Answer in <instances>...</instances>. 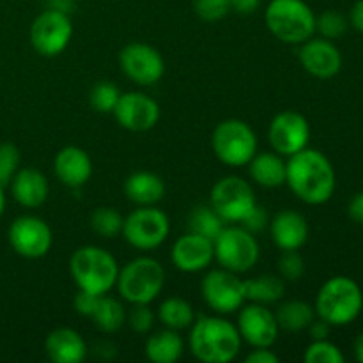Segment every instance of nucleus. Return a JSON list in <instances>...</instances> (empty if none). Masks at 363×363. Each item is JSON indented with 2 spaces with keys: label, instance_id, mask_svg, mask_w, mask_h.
<instances>
[{
  "label": "nucleus",
  "instance_id": "f3484780",
  "mask_svg": "<svg viewBox=\"0 0 363 363\" xmlns=\"http://www.w3.org/2000/svg\"><path fill=\"white\" fill-rule=\"evenodd\" d=\"M113 117L128 131H149L158 124L160 105L147 94L131 91L121 94Z\"/></svg>",
  "mask_w": 363,
  "mask_h": 363
},
{
  "label": "nucleus",
  "instance_id": "a19ab883",
  "mask_svg": "<svg viewBox=\"0 0 363 363\" xmlns=\"http://www.w3.org/2000/svg\"><path fill=\"white\" fill-rule=\"evenodd\" d=\"M99 298L101 296H98V294H92V293H87V291L78 289L77 296H74V301H73L74 311H77L80 315L91 318V315L94 314L96 307H98Z\"/></svg>",
  "mask_w": 363,
  "mask_h": 363
},
{
  "label": "nucleus",
  "instance_id": "f257e3e1",
  "mask_svg": "<svg viewBox=\"0 0 363 363\" xmlns=\"http://www.w3.org/2000/svg\"><path fill=\"white\" fill-rule=\"evenodd\" d=\"M286 184L301 202L319 206L335 194L337 176L332 162L318 149L305 147L287 160Z\"/></svg>",
  "mask_w": 363,
  "mask_h": 363
},
{
  "label": "nucleus",
  "instance_id": "9b49d317",
  "mask_svg": "<svg viewBox=\"0 0 363 363\" xmlns=\"http://www.w3.org/2000/svg\"><path fill=\"white\" fill-rule=\"evenodd\" d=\"M73 38V23L67 13L48 7L30 25L32 48L43 57H57Z\"/></svg>",
  "mask_w": 363,
  "mask_h": 363
},
{
  "label": "nucleus",
  "instance_id": "ddd939ff",
  "mask_svg": "<svg viewBox=\"0 0 363 363\" xmlns=\"http://www.w3.org/2000/svg\"><path fill=\"white\" fill-rule=\"evenodd\" d=\"M121 71L142 87L158 84L165 74V60L155 46L147 43H130L119 53Z\"/></svg>",
  "mask_w": 363,
  "mask_h": 363
},
{
  "label": "nucleus",
  "instance_id": "de8ad7c7",
  "mask_svg": "<svg viewBox=\"0 0 363 363\" xmlns=\"http://www.w3.org/2000/svg\"><path fill=\"white\" fill-rule=\"evenodd\" d=\"M354 358L360 363H363V332L357 337V340H354Z\"/></svg>",
  "mask_w": 363,
  "mask_h": 363
},
{
  "label": "nucleus",
  "instance_id": "dca6fc26",
  "mask_svg": "<svg viewBox=\"0 0 363 363\" xmlns=\"http://www.w3.org/2000/svg\"><path fill=\"white\" fill-rule=\"evenodd\" d=\"M236 326L241 340L252 347H272L279 339V323L268 305L248 301L240 308Z\"/></svg>",
  "mask_w": 363,
  "mask_h": 363
},
{
  "label": "nucleus",
  "instance_id": "ea45409f",
  "mask_svg": "<svg viewBox=\"0 0 363 363\" xmlns=\"http://www.w3.org/2000/svg\"><path fill=\"white\" fill-rule=\"evenodd\" d=\"M241 227L248 230L252 234H259L269 225V218H268V213L264 211V208L259 204H255V208L241 220Z\"/></svg>",
  "mask_w": 363,
  "mask_h": 363
},
{
  "label": "nucleus",
  "instance_id": "49530a36",
  "mask_svg": "<svg viewBox=\"0 0 363 363\" xmlns=\"http://www.w3.org/2000/svg\"><path fill=\"white\" fill-rule=\"evenodd\" d=\"M350 23L357 28L358 32H363V0H357L350 11Z\"/></svg>",
  "mask_w": 363,
  "mask_h": 363
},
{
  "label": "nucleus",
  "instance_id": "c9c22d12",
  "mask_svg": "<svg viewBox=\"0 0 363 363\" xmlns=\"http://www.w3.org/2000/svg\"><path fill=\"white\" fill-rule=\"evenodd\" d=\"M20 149L14 144H11V142H2L0 144V184L4 188L9 186L14 174L20 170Z\"/></svg>",
  "mask_w": 363,
  "mask_h": 363
},
{
  "label": "nucleus",
  "instance_id": "412c9836",
  "mask_svg": "<svg viewBox=\"0 0 363 363\" xmlns=\"http://www.w3.org/2000/svg\"><path fill=\"white\" fill-rule=\"evenodd\" d=\"M55 176L64 186L80 188L91 179L92 160L78 145H66L60 149L53 160Z\"/></svg>",
  "mask_w": 363,
  "mask_h": 363
},
{
  "label": "nucleus",
  "instance_id": "09e8293b",
  "mask_svg": "<svg viewBox=\"0 0 363 363\" xmlns=\"http://www.w3.org/2000/svg\"><path fill=\"white\" fill-rule=\"evenodd\" d=\"M6 211V194H4V186L0 184V216Z\"/></svg>",
  "mask_w": 363,
  "mask_h": 363
},
{
  "label": "nucleus",
  "instance_id": "c03bdc74",
  "mask_svg": "<svg viewBox=\"0 0 363 363\" xmlns=\"http://www.w3.org/2000/svg\"><path fill=\"white\" fill-rule=\"evenodd\" d=\"M347 215H350V218L353 222H357L358 225L363 227V191L351 199L350 206H347Z\"/></svg>",
  "mask_w": 363,
  "mask_h": 363
},
{
  "label": "nucleus",
  "instance_id": "6ab92c4d",
  "mask_svg": "<svg viewBox=\"0 0 363 363\" xmlns=\"http://www.w3.org/2000/svg\"><path fill=\"white\" fill-rule=\"evenodd\" d=\"M172 264L183 273H197L209 268V264L215 259V248L213 241L204 236L190 233L188 230L184 236L177 238L176 243L170 250Z\"/></svg>",
  "mask_w": 363,
  "mask_h": 363
},
{
  "label": "nucleus",
  "instance_id": "6e6552de",
  "mask_svg": "<svg viewBox=\"0 0 363 363\" xmlns=\"http://www.w3.org/2000/svg\"><path fill=\"white\" fill-rule=\"evenodd\" d=\"M213 151L227 167H245L257 152V135L241 119H225L213 131Z\"/></svg>",
  "mask_w": 363,
  "mask_h": 363
},
{
  "label": "nucleus",
  "instance_id": "a18cd8bd",
  "mask_svg": "<svg viewBox=\"0 0 363 363\" xmlns=\"http://www.w3.org/2000/svg\"><path fill=\"white\" fill-rule=\"evenodd\" d=\"M262 0H230V9L240 14H252L259 9Z\"/></svg>",
  "mask_w": 363,
  "mask_h": 363
},
{
  "label": "nucleus",
  "instance_id": "1a4fd4ad",
  "mask_svg": "<svg viewBox=\"0 0 363 363\" xmlns=\"http://www.w3.org/2000/svg\"><path fill=\"white\" fill-rule=\"evenodd\" d=\"M170 233V220L155 206H140L124 218L123 236L133 248L142 252L162 247Z\"/></svg>",
  "mask_w": 363,
  "mask_h": 363
},
{
  "label": "nucleus",
  "instance_id": "393cba45",
  "mask_svg": "<svg viewBox=\"0 0 363 363\" xmlns=\"http://www.w3.org/2000/svg\"><path fill=\"white\" fill-rule=\"evenodd\" d=\"M287 163L279 152H255L248 162L252 181L262 188H279L286 184Z\"/></svg>",
  "mask_w": 363,
  "mask_h": 363
},
{
  "label": "nucleus",
  "instance_id": "58836bf2",
  "mask_svg": "<svg viewBox=\"0 0 363 363\" xmlns=\"http://www.w3.org/2000/svg\"><path fill=\"white\" fill-rule=\"evenodd\" d=\"M194 11L202 21L216 23L230 13V0H194Z\"/></svg>",
  "mask_w": 363,
  "mask_h": 363
},
{
  "label": "nucleus",
  "instance_id": "4468645a",
  "mask_svg": "<svg viewBox=\"0 0 363 363\" xmlns=\"http://www.w3.org/2000/svg\"><path fill=\"white\" fill-rule=\"evenodd\" d=\"M11 248L25 259H41L53 245V233L39 216H18L7 230Z\"/></svg>",
  "mask_w": 363,
  "mask_h": 363
},
{
  "label": "nucleus",
  "instance_id": "c756f323",
  "mask_svg": "<svg viewBox=\"0 0 363 363\" xmlns=\"http://www.w3.org/2000/svg\"><path fill=\"white\" fill-rule=\"evenodd\" d=\"M92 325L103 333H116L126 323V311L119 300L103 294L98 301L94 314L91 315Z\"/></svg>",
  "mask_w": 363,
  "mask_h": 363
},
{
  "label": "nucleus",
  "instance_id": "7c9ffc66",
  "mask_svg": "<svg viewBox=\"0 0 363 363\" xmlns=\"http://www.w3.org/2000/svg\"><path fill=\"white\" fill-rule=\"evenodd\" d=\"M227 223L223 222L222 216L209 206H199L188 216V230L190 233L199 234V236H204L208 240H215L222 229Z\"/></svg>",
  "mask_w": 363,
  "mask_h": 363
},
{
  "label": "nucleus",
  "instance_id": "9d476101",
  "mask_svg": "<svg viewBox=\"0 0 363 363\" xmlns=\"http://www.w3.org/2000/svg\"><path fill=\"white\" fill-rule=\"evenodd\" d=\"M201 293L206 305L216 314H233L238 312L247 301L245 280L229 269H211L201 282Z\"/></svg>",
  "mask_w": 363,
  "mask_h": 363
},
{
  "label": "nucleus",
  "instance_id": "0eeeda50",
  "mask_svg": "<svg viewBox=\"0 0 363 363\" xmlns=\"http://www.w3.org/2000/svg\"><path fill=\"white\" fill-rule=\"evenodd\" d=\"M215 259L220 268L234 273H247L257 264L261 248L255 234L241 225H225L213 240Z\"/></svg>",
  "mask_w": 363,
  "mask_h": 363
},
{
  "label": "nucleus",
  "instance_id": "72a5a7b5",
  "mask_svg": "<svg viewBox=\"0 0 363 363\" xmlns=\"http://www.w3.org/2000/svg\"><path fill=\"white\" fill-rule=\"evenodd\" d=\"M121 94L123 92L117 89V85L110 84V82H99L91 89L89 94V103L92 108L99 113H112L113 108L117 106Z\"/></svg>",
  "mask_w": 363,
  "mask_h": 363
},
{
  "label": "nucleus",
  "instance_id": "e433bc0d",
  "mask_svg": "<svg viewBox=\"0 0 363 363\" xmlns=\"http://www.w3.org/2000/svg\"><path fill=\"white\" fill-rule=\"evenodd\" d=\"M279 275L287 282H298L305 275V261L298 250H282L277 261Z\"/></svg>",
  "mask_w": 363,
  "mask_h": 363
},
{
  "label": "nucleus",
  "instance_id": "79ce46f5",
  "mask_svg": "<svg viewBox=\"0 0 363 363\" xmlns=\"http://www.w3.org/2000/svg\"><path fill=\"white\" fill-rule=\"evenodd\" d=\"M245 363H279V357L269 347H254L245 358Z\"/></svg>",
  "mask_w": 363,
  "mask_h": 363
},
{
  "label": "nucleus",
  "instance_id": "473e14b6",
  "mask_svg": "<svg viewBox=\"0 0 363 363\" xmlns=\"http://www.w3.org/2000/svg\"><path fill=\"white\" fill-rule=\"evenodd\" d=\"M350 27V20L339 11H325L319 16H315V32L321 34V38L335 41L342 38Z\"/></svg>",
  "mask_w": 363,
  "mask_h": 363
},
{
  "label": "nucleus",
  "instance_id": "c85d7f7f",
  "mask_svg": "<svg viewBox=\"0 0 363 363\" xmlns=\"http://www.w3.org/2000/svg\"><path fill=\"white\" fill-rule=\"evenodd\" d=\"M158 321L165 328L177 330V332L190 328L195 321L194 307L190 305V301L183 300V298H167L158 307Z\"/></svg>",
  "mask_w": 363,
  "mask_h": 363
},
{
  "label": "nucleus",
  "instance_id": "aec40b11",
  "mask_svg": "<svg viewBox=\"0 0 363 363\" xmlns=\"http://www.w3.org/2000/svg\"><path fill=\"white\" fill-rule=\"evenodd\" d=\"M269 234L280 250H300L308 240V222L300 211L284 209L269 220Z\"/></svg>",
  "mask_w": 363,
  "mask_h": 363
},
{
  "label": "nucleus",
  "instance_id": "a878e982",
  "mask_svg": "<svg viewBox=\"0 0 363 363\" xmlns=\"http://www.w3.org/2000/svg\"><path fill=\"white\" fill-rule=\"evenodd\" d=\"M145 358L152 363H176L183 357L184 340L177 330H160L145 340Z\"/></svg>",
  "mask_w": 363,
  "mask_h": 363
},
{
  "label": "nucleus",
  "instance_id": "bb28decb",
  "mask_svg": "<svg viewBox=\"0 0 363 363\" xmlns=\"http://www.w3.org/2000/svg\"><path fill=\"white\" fill-rule=\"evenodd\" d=\"M245 294H247V301H252V303H277L286 294V280L273 273L248 279L245 280Z\"/></svg>",
  "mask_w": 363,
  "mask_h": 363
},
{
  "label": "nucleus",
  "instance_id": "2f4dec72",
  "mask_svg": "<svg viewBox=\"0 0 363 363\" xmlns=\"http://www.w3.org/2000/svg\"><path fill=\"white\" fill-rule=\"evenodd\" d=\"M123 225L124 216L113 208L103 206V208L92 211L91 215V229L98 236L105 238V240H113V238L121 236L123 234Z\"/></svg>",
  "mask_w": 363,
  "mask_h": 363
},
{
  "label": "nucleus",
  "instance_id": "20e7f679",
  "mask_svg": "<svg viewBox=\"0 0 363 363\" xmlns=\"http://www.w3.org/2000/svg\"><path fill=\"white\" fill-rule=\"evenodd\" d=\"M69 272L78 289L103 296L116 287L119 264L108 250L87 245L71 255Z\"/></svg>",
  "mask_w": 363,
  "mask_h": 363
},
{
  "label": "nucleus",
  "instance_id": "a211bd4d",
  "mask_svg": "<svg viewBox=\"0 0 363 363\" xmlns=\"http://www.w3.org/2000/svg\"><path fill=\"white\" fill-rule=\"evenodd\" d=\"M298 57L303 69L319 80H330L342 69V53L330 39L312 35L301 43Z\"/></svg>",
  "mask_w": 363,
  "mask_h": 363
},
{
  "label": "nucleus",
  "instance_id": "f8f14e48",
  "mask_svg": "<svg viewBox=\"0 0 363 363\" xmlns=\"http://www.w3.org/2000/svg\"><path fill=\"white\" fill-rule=\"evenodd\" d=\"M257 204L254 188L247 179L227 176L211 190V208L225 223H240Z\"/></svg>",
  "mask_w": 363,
  "mask_h": 363
},
{
  "label": "nucleus",
  "instance_id": "423d86ee",
  "mask_svg": "<svg viewBox=\"0 0 363 363\" xmlns=\"http://www.w3.org/2000/svg\"><path fill=\"white\" fill-rule=\"evenodd\" d=\"M165 286V269L156 259L137 257L119 268L116 287L126 303H152Z\"/></svg>",
  "mask_w": 363,
  "mask_h": 363
},
{
  "label": "nucleus",
  "instance_id": "f704fd0d",
  "mask_svg": "<svg viewBox=\"0 0 363 363\" xmlns=\"http://www.w3.org/2000/svg\"><path fill=\"white\" fill-rule=\"evenodd\" d=\"M303 360L307 363H344V354L328 339L312 340L311 346L305 350Z\"/></svg>",
  "mask_w": 363,
  "mask_h": 363
},
{
  "label": "nucleus",
  "instance_id": "7ed1b4c3",
  "mask_svg": "<svg viewBox=\"0 0 363 363\" xmlns=\"http://www.w3.org/2000/svg\"><path fill=\"white\" fill-rule=\"evenodd\" d=\"M315 315L332 326H347L363 311L362 287L350 277H332L315 296Z\"/></svg>",
  "mask_w": 363,
  "mask_h": 363
},
{
  "label": "nucleus",
  "instance_id": "4c0bfd02",
  "mask_svg": "<svg viewBox=\"0 0 363 363\" xmlns=\"http://www.w3.org/2000/svg\"><path fill=\"white\" fill-rule=\"evenodd\" d=\"M156 321L155 312L149 308V303L131 305L130 312H126V323L137 335H147Z\"/></svg>",
  "mask_w": 363,
  "mask_h": 363
},
{
  "label": "nucleus",
  "instance_id": "cd10ccee",
  "mask_svg": "<svg viewBox=\"0 0 363 363\" xmlns=\"http://www.w3.org/2000/svg\"><path fill=\"white\" fill-rule=\"evenodd\" d=\"M275 318L280 330L294 333L307 330L308 325H311L318 315H315L314 305L307 303V301L303 300H289L284 301V303L277 308Z\"/></svg>",
  "mask_w": 363,
  "mask_h": 363
},
{
  "label": "nucleus",
  "instance_id": "b1692460",
  "mask_svg": "<svg viewBox=\"0 0 363 363\" xmlns=\"http://www.w3.org/2000/svg\"><path fill=\"white\" fill-rule=\"evenodd\" d=\"M167 194L162 177L155 172L138 170L124 181V195L137 206H156Z\"/></svg>",
  "mask_w": 363,
  "mask_h": 363
},
{
  "label": "nucleus",
  "instance_id": "4be33fe9",
  "mask_svg": "<svg viewBox=\"0 0 363 363\" xmlns=\"http://www.w3.org/2000/svg\"><path fill=\"white\" fill-rule=\"evenodd\" d=\"M13 199L27 209H35L43 206L48 199L50 184L45 174L32 167H25L14 174L9 183Z\"/></svg>",
  "mask_w": 363,
  "mask_h": 363
},
{
  "label": "nucleus",
  "instance_id": "39448f33",
  "mask_svg": "<svg viewBox=\"0 0 363 363\" xmlns=\"http://www.w3.org/2000/svg\"><path fill=\"white\" fill-rule=\"evenodd\" d=\"M266 27L279 41L301 45L315 34V14L305 0H269Z\"/></svg>",
  "mask_w": 363,
  "mask_h": 363
},
{
  "label": "nucleus",
  "instance_id": "f03ea898",
  "mask_svg": "<svg viewBox=\"0 0 363 363\" xmlns=\"http://www.w3.org/2000/svg\"><path fill=\"white\" fill-rule=\"evenodd\" d=\"M241 340L238 326L220 315H201L188 335V347L199 362L229 363L240 354Z\"/></svg>",
  "mask_w": 363,
  "mask_h": 363
},
{
  "label": "nucleus",
  "instance_id": "5701e85b",
  "mask_svg": "<svg viewBox=\"0 0 363 363\" xmlns=\"http://www.w3.org/2000/svg\"><path fill=\"white\" fill-rule=\"evenodd\" d=\"M45 351L53 363H80L87 357L89 347L77 330L57 328L46 337Z\"/></svg>",
  "mask_w": 363,
  "mask_h": 363
},
{
  "label": "nucleus",
  "instance_id": "2eb2a0df",
  "mask_svg": "<svg viewBox=\"0 0 363 363\" xmlns=\"http://www.w3.org/2000/svg\"><path fill=\"white\" fill-rule=\"evenodd\" d=\"M268 138L273 151L280 156H293L305 149L311 140V124L307 117L294 110L277 113L268 128Z\"/></svg>",
  "mask_w": 363,
  "mask_h": 363
},
{
  "label": "nucleus",
  "instance_id": "37998d69",
  "mask_svg": "<svg viewBox=\"0 0 363 363\" xmlns=\"http://www.w3.org/2000/svg\"><path fill=\"white\" fill-rule=\"evenodd\" d=\"M308 333H311L312 340H325L330 337V330H332V325L325 321L321 318H315L314 321L308 325Z\"/></svg>",
  "mask_w": 363,
  "mask_h": 363
}]
</instances>
